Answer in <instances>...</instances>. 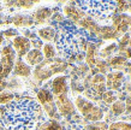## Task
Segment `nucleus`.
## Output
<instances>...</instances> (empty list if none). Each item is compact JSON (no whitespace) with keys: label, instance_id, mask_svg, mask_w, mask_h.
Wrapping results in <instances>:
<instances>
[{"label":"nucleus","instance_id":"c85d7f7f","mask_svg":"<svg viewBox=\"0 0 131 130\" xmlns=\"http://www.w3.org/2000/svg\"><path fill=\"white\" fill-rule=\"evenodd\" d=\"M111 111L114 116H120V114H123L125 112V104L123 101H120V100H117V101L112 104Z\"/></svg>","mask_w":131,"mask_h":130},{"label":"nucleus","instance_id":"ddd939ff","mask_svg":"<svg viewBox=\"0 0 131 130\" xmlns=\"http://www.w3.org/2000/svg\"><path fill=\"white\" fill-rule=\"evenodd\" d=\"M63 12H64V17H66L70 22L72 23H78L82 18L87 16L85 12L82 10L81 7H78L76 3H70V4H66L64 6L63 8Z\"/></svg>","mask_w":131,"mask_h":130},{"label":"nucleus","instance_id":"f3484780","mask_svg":"<svg viewBox=\"0 0 131 130\" xmlns=\"http://www.w3.org/2000/svg\"><path fill=\"white\" fill-rule=\"evenodd\" d=\"M52 15H53V8L45 6V7H39L32 12L31 18L34 21V24H43L51 19Z\"/></svg>","mask_w":131,"mask_h":130},{"label":"nucleus","instance_id":"37998d69","mask_svg":"<svg viewBox=\"0 0 131 130\" xmlns=\"http://www.w3.org/2000/svg\"><path fill=\"white\" fill-rule=\"evenodd\" d=\"M126 69H127V71H129V74H130V76H131V63H127Z\"/></svg>","mask_w":131,"mask_h":130},{"label":"nucleus","instance_id":"c9c22d12","mask_svg":"<svg viewBox=\"0 0 131 130\" xmlns=\"http://www.w3.org/2000/svg\"><path fill=\"white\" fill-rule=\"evenodd\" d=\"M51 19L53 23H57V24H63L65 22V17H64L63 13H60V12H53V15H52Z\"/></svg>","mask_w":131,"mask_h":130},{"label":"nucleus","instance_id":"e433bc0d","mask_svg":"<svg viewBox=\"0 0 131 130\" xmlns=\"http://www.w3.org/2000/svg\"><path fill=\"white\" fill-rule=\"evenodd\" d=\"M22 34L24 37H27L29 41H32V40H36L37 39V35H36V33H34L32 30H29V29H23L22 30Z\"/></svg>","mask_w":131,"mask_h":130},{"label":"nucleus","instance_id":"2f4dec72","mask_svg":"<svg viewBox=\"0 0 131 130\" xmlns=\"http://www.w3.org/2000/svg\"><path fill=\"white\" fill-rule=\"evenodd\" d=\"M117 99H118V94H117V92L106 91L102 94V100L106 104H113L114 101H117Z\"/></svg>","mask_w":131,"mask_h":130},{"label":"nucleus","instance_id":"f8f14e48","mask_svg":"<svg viewBox=\"0 0 131 130\" xmlns=\"http://www.w3.org/2000/svg\"><path fill=\"white\" fill-rule=\"evenodd\" d=\"M68 76L60 75L53 78L51 82V93L53 96H59V95H65L69 93V81Z\"/></svg>","mask_w":131,"mask_h":130},{"label":"nucleus","instance_id":"a878e982","mask_svg":"<svg viewBox=\"0 0 131 130\" xmlns=\"http://www.w3.org/2000/svg\"><path fill=\"white\" fill-rule=\"evenodd\" d=\"M36 1H6L4 3L5 6L7 7H17V8H24V10H29L34 6Z\"/></svg>","mask_w":131,"mask_h":130},{"label":"nucleus","instance_id":"72a5a7b5","mask_svg":"<svg viewBox=\"0 0 131 130\" xmlns=\"http://www.w3.org/2000/svg\"><path fill=\"white\" fill-rule=\"evenodd\" d=\"M84 130H108V125L103 122H94L85 126Z\"/></svg>","mask_w":131,"mask_h":130},{"label":"nucleus","instance_id":"aec40b11","mask_svg":"<svg viewBox=\"0 0 131 130\" xmlns=\"http://www.w3.org/2000/svg\"><path fill=\"white\" fill-rule=\"evenodd\" d=\"M43 59L45 58L41 49H35V48L30 49L24 57V62L28 64L29 66H37L40 63L43 62Z\"/></svg>","mask_w":131,"mask_h":130},{"label":"nucleus","instance_id":"1a4fd4ad","mask_svg":"<svg viewBox=\"0 0 131 130\" xmlns=\"http://www.w3.org/2000/svg\"><path fill=\"white\" fill-rule=\"evenodd\" d=\"M131 25V16L126 13H120V15H115L112 18V27L114 28V30L120 36L129 33Z\"/></svg>","mask_w":131,"mask_h":130},{"label":"nucleus","instance_id":"ea45409f","mask_svg":"<svg viewBox=\"0 0 131 130\" xmlns=\"http://www.w3.org/2000/svg\"><path fill=\"white\" fill-rule=\"evenodd\" d=\"M124 104H125V111H126L127 113H131V94L127 95L126 101Z\"/></svg>","mask_w":131,"mask_h":130},{"label":"nucleus","instance_id":"6ab92c4d","mask_svg":"<svg viewBox=\"0 0 131 130\" xmlns=\"http://www.w3.org/2000/svg\"><path fill=\"white\" fill-rule=\"evenodd\" d=\"M37 37L42 41V42H47V43H51L52 41H54L56 39V35H57V28L53 27V25H47V27H43V28H40L37 33H36Z\"/></svg>","mask_w":131,"mask_h":130},{"label":"nucleus","instance_id":"0eeeda50","mask_svg":"<svg viewBox=\"0 0 131 130\" xmlns=\"http://www.w3.org/2000/svg\"><path fill=\"white\" fill-rule=\"evenodd\" d=\"M17 55L11 45H6L0 49V78L7 79L12 74Z\"/></svg>","mask_w":131,"mask_h":130},{"label":"nucleus","instance_id":"7c9ffc66","mask_svg":"<svg viewBox=\"0 0 131 130\" xmlns=\"http://www.w3.org/2000/svg\"><path fill=\"white\" fill-rule=\"evenodd\" d=\"M108 130H131V123L114 122L108 126Z\"/></svg>","mask_w":131,"mask_h":130},{"label":"nucleus","instance_id":"2eb2a0df","mask_svg":"<svg viewBox=\"0 0 131 130\" xmlns=\"http://www.w3.org/2000/svg\"><path fill=\"white\" fill-rule=\"evenodd\" d=\"M12 48L16 52V55L22 59L23 57H25V54L31 49V43L27 37H24L22 35H18L17 37L12 40Z\"/></svg>","mask_w":131,"mask_h":130},{"label":"nucleus","instance_id":"f257e3e1","mask_svg":"<svg viewBox=\"0 0 131 130\" xmlns=\"http://www.w3.org/2000/svg\"><path fill=\"white\" fill-rule=\"evenodd\" d=\"M42 107L35 99L22 96L0 108L1 121L7 130H32L41 118Z\"/></svg>","mask_w":131,"mask_h":130},{"label":"nucleus","instance_id":"a211bd4d","mask_svg":"<svg viewBox=\"0 0 131 130\" xmlns=\"http://www.w3.org/2000/svg\"><path fill=\"white\" fill-rule=\"evenodd\" d=\"M31 67L29 66L28 64L25 63L23 59H16L15 62V66H13V70H12V74L13 76H17V77H24V78H28L31 75Z\"/></svg>","mask_w":131,"mask_h":130},{"label":"nucleus","instance_id":"20e7f679","mask_svg":"<svg viewBox=\"0 0 131 130\" xmlns=\"http://www.w3.org/2000/svg\"><path fill=\"white\" fill-rule=\"evenodd\" d=\"M76 5L93 19L107 18L115 13V3L112 1H77Z\"/></svg>","mask_w":131,"mask_h":130},{"label":"nucleus","instance_id":"a18cd8bd","mask_svg":"<svg viewBox=\"0 0 131 130\" xmlns=\"http://www.w3.org/2000/svg\"><path fill=\"white\" fill-rule=\"evenodd\" d=\"M129 47H131V34H130V43H129Z\"/></svg>","mask_w":131,"mask_h":130},{"label":"nucleus","instance_id":"5701e85b","mask_svg":"<svg viewBox=\"0 0 131 130\" xmlns=\"http://www.w3.org/2000/svg\"><path fill=\"white\" fill-rule=\"evenodd\" d=\"M106 63H107L110 69H114L117 71L126 69L127 66V60L124 59L123 57H120V55H113L111 58L106 59Z\"/></svg>","mask_w":131,"mask_h":130},{"label":"nucleus","instance_id":"393cba45","mask_svg":"<svg viewBox=\"0 0 131 130\" xmlns=\"http://www.w3.org/2000/svg\"><path fill=\"white\" fill-rule=\"evenodd\" d=\"M41 52L43 54L45 59H54V58H57V49L52 43H45L42 48H41Z\"/></svg>","mask_w":131,"mask_h":130},{"label":"nucleus","instance_id":"dca6fc26","mask_svg":"<svg viewBox=\"0 0 131 130\" xmlns=\"http://www.w3.org/2000/svg\"><path fill=\"white\" fill-rule=\"evenodd\" d=\"M97 55H99V49H97V45L93 41H89L85 49V55H84V60L85 64L89 69H94L95 63L97 62Z\"/></svg>","mask_w":131,"mask_h":130},{"label":"nucleus","instance_id":"b1692460","mask_svg":"<svg viewBox=\"0 0 131 130\" xmlns=\"http://www.w3.org/2000/svg\"><path fill=\"white\" fill-rule=\"evenodd\" d=\"M118 49H119V48H118V45H117V43H111V45L106 46L103 49H101L99 55L103 60H106V59H108V58L113 57V54L118 53Z\"/></svg>","mask_w":131,"mask_h":130},{"label":"nucleus","instance_id":"c03bdc74","mask_svg":"<svg viewBox=\"0 0 131 130\" xmlns=\"http://www.w3.org/2000/svg\"><path fill=\"white\" fill-rule=\"evenodd\" d=\"M127 11L131 13V1H130V4H129V7H127Z\"/></svg>","mask_w":131,"mask_h":130},{"label":"nucleus","instance_id":"9d476101","mask_svg":"<svg viewBox=\"0 0 131 130\" xmlns=\"http://www.w3.org/2000/svg\"><path fill=\"white\" fill-rule=\"evenodd\" d=\"M77 24H78V27L81 28V30H83V32L87 34L88 37H95V39L97 37L101 25H100L96 21L93 19L91 17L85 16Z\"/></svg>","mask_w":131,"mask_h":130},{"label":"nucleus","instance_id":"7ed1b4c3","mask_svg":"<svg viewBox=\"0 0 131 130\" xmlns=\"http://www.w3.org/2000/svg\"><path fill=\"white\" fill-rule=\"evenodd\" d=\"M69 64L63 58H54V59H43L42 63H40L35 69L32 70L31 75L35 81L43 82L47 81L54 75L63 74L68 70Z\"/></svg>","mask_w":131,"mask_h":130},{"label":"nucleus","instance_id":"58836bf2","mask_svg":"<svg viewBox=\"0 0 131 130\" xmlns=\"http://www.w3.org/2000/svg\"><path fill=\"white\" fill-rule=\"evenodd\" d=\"M118 53H119L120 57H123L124 59H131V47L124 48V49H118Z\"/></svg>","mask_w":131,"mask_h":130},{"label":"nucleus","instance_id":"9b49d317","mask_svg":"<svg viewBox=\"0 0 131 130\" xmlns=\"http://www.w3.org/2000/svg\"><path fill=\"white\" fill-rule=\"evenodd\" d=\"M125 76L122 71H111L106 75V88L108 91L118 92L122 89Z\"/></svg>","mask_w":131,"mask_h":130},{"label":"nucleus","instance_id":"79ce46f5","mask_svg":"<svg viewBox=\"0 0 131 130\" xmlns=\"http://www.w3.org/2000/svg\"><path fill=\"white\" fill-rule=\"evenodd\" d=\"M4 41H5V39H4V36H3V33L0 32V46L4 43Z\"/></svg>","mask_w":131,"mask_h":130},{"label":"nucleus","instance_id":"cd10ccee","mask_svg":"<svg viewBox=\"0 0 131 130\" xmlns=\"http://www.w3.org/2000/svg\"><path fill=\"white\" fill-rule=\"evenodd\" d=\"M16 99V95L13 94V93H11V92H1L0 93V105H8L10 103H12L13 100Z\"/></svg>","mask_w":131,"mask_h":130},{"label":"nucleus","instance_id":"423d86ee","mask_svg":"<svg viewBox=\"0 0 131 130\" xmlns=\"http://www.w3.org/2000/svg\"><path fill=\"white\" fill-rule=\"evenodd\" d=\"M36 98L39 100L41 107L46 112V114L51 118V121H59L60 116L58 113V110H57L54 96L52 95L49 89H47V88H40L37 91V93H36Z\"/></svg>","mask_w":131,"mask_h":130},{"label":"nucleus","instance_id":"4be33fe9","mask_svg":"<svg viewBox=\"0 0 131 130\" xmlns=\"http://www.w3.org/2000/svg\"><path fill=\"white\" fill-rule=\"evenodd\" d=\"M11 22L16 27L19 28H29L34 25V21H32L30 15H23V13H17L11 18Z\"/></svg>","mask_w":131,"mask_h":130},{"label":"nucleus","instance_id":"412c9836","mask_svg":"<svg viewBox=\"0 0 131 130\" xmlns=\"http://www.w3.org/2000/svg\"><path fill=\"white\" fill-rule=\"evenodd\" d=\"M120 35L114 30V28L112 25H102L100 28L99 35L96 39L103 40V41H112V40H118Z\"/></svg>","mask_w":131,"mask_h":130},{"label":"nucleus","instance_id":"473e14b6","mask_svg":"<svg viewBox=\"0 0 131 130\" xmlns=\"http://www.w3.org/2000/svg\"><path fill=\"white\" fill-rule=\"evenodd\" d=\"M129 43H130V32L120 36L117 45H118V48H119V49H124V48L129 47Z\"/></svg>","mask_w":131,"mask_h":130},{"label":"nucleus","instance_id":"a19ab883","mask_svg":"<svg viewBox=\"0 0 131 130\" xmlns=\"http://www.w3.org/2000/svg\"><path fill=\"white\" fill-rule=\"evenodd\" d=\"M6 87H7V79L0 78V93L4 92L6 89Z\"/></svg>","mask_w":131,"mask_h":130},{"label":"nucleus","instance_id":"f03ea898","mask_svg":"<svg viewBox=\"0 0 131 130\" xmlns=\"http://www.w3.org/2000/svg\"><path fill=\"white\" fill-rule=\"evenodd\" d=\"M54 42H56L54 46L56 49H58V52L63 57L70 59L73 55L85 52L89 37L81 29L60 27L57 30Z\"/></svg>","mask_w":131,"mask_h":130},{"label":"nucleus","instance_id":"bb28decb","mask_svg":"<svg viewBox=\"0 0 131 130\" xmlns=\"http://www.w3.org/2000/svg\"><path fill=\"white\" fill-rule=\"evenodd\" d=\"M41 125L43 128V130H65L61 124L58 121H48V122H43L41 123Z\"/></svg>","mask_w":131,"mask_h":130},{"label":"nucleus","instance_id":"f704fd0d","mask_svg":"<svg viewBox=\"0 0 131 130\" xmlns=\"http://www.w3.org/2000/svg\"><path fill=\"white\" fill-rule=\"evenodd\" d=\"M3 33V36H4V39H15L18 36V30L16 29H13V28H8L6 30H4Z\"/></svg>","mask_w":131,"mask_h":130},{"label":"nucleus","instance_id":"c756f323","mask_svg":"<svg viewBox=\"0 0 131 130\" xmlns=\"http://www.w3.org/2000/svg\"><path fill=\"white\" fill-rule=\"evenodd\" d=\"M94 69H96V74H101V75L106 74V72L108 74V70H110V67H108L106 60H103V59H97V62L95 63Z\"/></svg>","mask_w":131,"mask_h":130},{"label":"nucleus","instance_id":"4c0bfd02","mask_svg":"<svg viewBox=\"0 0 131 130\" xmlns=\"http://www.w3.org/2000/svg\"><path fill=\"white\" fill-rule=\"evenodd\" d=\"M18 88H20V83L19 81L17 78H11L10 81H7V87H6V89H18Z\"/></svg>","mask_w":131,"mask_h":130},{"label":"nucleus","instance_id":"6e6552de","mask_svg":"<svg viewBox=\"0 0 131 130\" xmlns=\"http://www.w3.org/2000/svg\"><path fill=\"white\" fill-rule=\"evenodd\" d=\"M54 101H56V106L58 110L60 117H65V118H70L76 113V107L71 99L69 98L68 94L59 95V96H54Z\"/></svg>","mask_w":131,"mask_h":130},{"label":"nucleus","instance_id":"49530a36","mask_svg":"<svg viewBox=\"0 0 131 130\" xmlns=\"http://www.w3.org/2000/svg\"><path fill=\"white\" fill-rule=\"evenodd\" d=\"M130 28H131V25H130Z\"/></svg>","mask_w":131,"mask_h":130},{"label":"nucleus","instance_id":"4468645a","mask_svg":"<svg viewBox=\"0 0 131 130\" xmlns=\"http://www.w3.org/2000/svg\"><path fill=\"white\" fill-rule=\"evenodd\" d=\"M107 91L106 88V76L101 74H95L89 81V89L88 92H91V94L100 96Z\"/></svg>","mask_w":131,"mask_h":130},{"label":"nucleus","instance_id":"39448f33","mask_svg":"<svg viewBox=\"0 0 131 130\" xmlns=\"http://www.w3.org/2000/svg\"><path fill=\"white\" fill-rule=\"evenodd\" d=\"M73 105H75L76 110H78V112L83 116L84 118L87 121H90L91 123L100 122L102 119L103 117L102 110L100 107H97L96 105H94L91 101L87 100L83 96H81V95L76 96Z\"/></svg>","mask_w":131,"mask_h":130}]
</instances>
